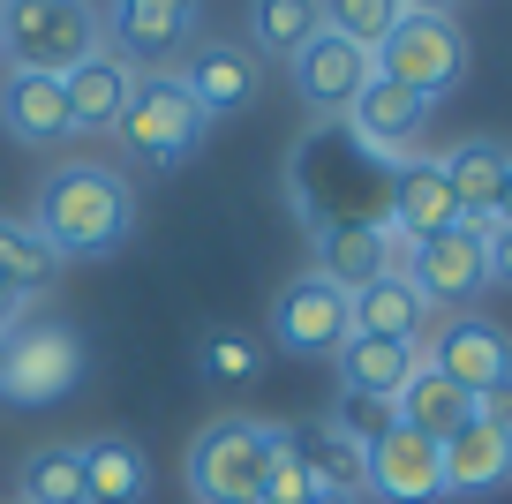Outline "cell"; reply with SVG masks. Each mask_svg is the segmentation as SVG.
Listing matches in <instances>:
<instances>
[{
	"label": "cell",
	"mask_w": 512,
	"mask_h": 504,
	"mask_svg": "<svg viewBox=\"0 0 512 504\" xmlns=\"http://www.w3.org/2000/svg\"><path fill=\"white\" fill-rule=\"evenodd\" d=\"M31 226H38V241H46L53 256H106V249H121L128 226H136V196H128V181L113 174V166L68 158V166L46 174Z\"/></svg>",
	"instance_id": "1"
},
{
	"label": "cell",
	"mask_w": 512,
	"mask_h": 504,
	"mask_svg": "<svg viewBox=\"0 0 512 504\" xmlns=\"http://www.w3.org/2000/svg\"><path fill=\"white\" fill-rule=\"evenodd\" d=\"M0 53L38 76H68L83 53H98L91 0H0Z\"/></svg>",
	"instance_id": "2"
},
{
	"label": "cell",
	"mask_w": 512,
	"mask_h": 504,
	"mask_svg": "<svg viewBox=\"0 0 512 504\" xmlns=\"http://www.w3.org/2000/svg\"><path fill=\"white\" fill-rule=\"evenodd\" d=\"M264 467H272V422H249V414H219L189 444L196 504H264Z\"/></svg>",
	"instance_id": "3"
},
{
	"label": "cell",
	"mask_w": 512,
	"mask_h": 504,
	"mask_svg": "<svg viewBox=\"0 0 512 504\" xmlns=\"http://www.w3.org/2000/svg\"><path fill=\"white\" fill-rule=\"evenodd\" d=\"M204 128H211V113L189 98V83H181L174 68H159V76H136L128 113L113 121V136L144 158V166H181V158L204 143Z\"/></svg>",
	"instance_id": "4"
},
{
	"label": "cell",
	"mask_w": 512,
	"mask_h": 504,
	"mask_svg": "<svg viewBox=\"0 0 512 504\" xmlns=\"http://www.w3.org/2000/svg\"><path fill=\"white\" fill-rule=\"evenodd\" d=\"M377 76L400 83V91H415L422 106H437V98L467 76L460 23H452V16H400V23H392V38L377 46Z\"/></svg>",
	"instance_id": "5"
},
{
	"label": "cell",
	"mask_w": 512,
	"mask_h": 504,
	"mask_svg": "<svg viewBox=\"0 0 512 504\" xmlns=\"http://www.w3.org/2000/svg\"><path fill=\"white\" fill-rule=\"evenodd\" d=\"M400 279L415 286L430 309H467V301L490 294V226H445V234L415 241L400 264Z\"/></svg>",
	"instance_id": "6"
},
{
	"label": "cell",
	"mask_w": 512,
	"mask_h": 504,
	"mask_svg": "<svg viewBox=\"0 0 512 504\" xmlns=\"http://www.w3.org/2000/svg\"><path fill=\"white\" fill-rule=\"evenodd\" d=\"M76 384H83V339L68 324L8 331V354H0V399L8 407H53Z\"/></svg>",
	"instance_id": "7"
},
{
	"label": "cell",
	"mask_w": 512,
	"mask_h": 504,
	"mask_svg": "<svg viewBox=\"0 0 512 504\" xmlns=\"http://www.w3.org/2000/svg\"><path fill=\"white\" fill-rule=\"evenodd\" d=\"M422 362H430L437 377H452L475 407L497 399V392H512V339L490 324V316H452L445 331H430Z\"/></svg>",
	"instance_id": "8"
},
{
	"label": "cell",
	"mask_w": 512,
	"mask_h": 504,
	"mask_svg": "<svg viewBox=\"0 0 512 504\" xmlns=\"http://www.w3.org/2000/svg\"><path fill=\"white\" fill-rule=\"evenodd\" d=\"M272 339L287 354H339L354 339V316H347V294H339L324 271H302V279H287L279 286V301H272Z\"/></svg>",
	"instance_id": "9"
},
{
	"label": "cell",
	"mask_w": 512,
	"mask_h": 504,
	"mask_svg": "<svg viewBox=\"0 0 512 504\" xmlns=\"http://www.w3.org/2000/svg\"><path fill=\"white\" fill-rule=\"evenodd\" d=\"M287 68H294V91H302L317 113H347L354 98L377 83V53L354 46V38H339V31H317Z\"/></svg>",
	"instance_id": "10"
},
{
	"label": "cell",
	"mask_w": 512,
	"mask_h": 504,
	"mask_svg": "<svg viewBox=\"0 0 512 504\" xmlns=\"http://www.w3.org/2000/svg\"><path fill=\"white\" fill-rule=\"evenodd\" d=\"M400 264H407V241L384 219H347V226H324L317 234V271L339 286V294H362V286L392 279Z\"/></svg>",
	"instance_id": "11"
},
{
	"label": "cell",
	"mask_w": 512,
	"mask_h": 504,
	"mask_svg": "<svg viewBox=\"0 0 512 504\" xmlns=\"http://www.w3.org/2000/svg\"><path fill=\"white\" fill-rule=\"evenodd\" d=\"M369 497L384 504H437L445 497V444L392 429L384 444H369Z\"/></svg>",
	"instance_id": "12"
},
{
	"label": "cell",
	"mask_w": 512,
	"mask_h": 504,
	"mask_svg": "<svg viewBox=\"0 0 512 504\" xmlns=\"http://www.w3.org/2000/svg\"><path fill=\"white\" fill-rule=\"evenodd\" d=\"M384 226L415 249V241L445 234V226H460V204H452V181H445V158H400V181H392V211H384Z\"/></svg>",
	"instance_id": "13"
},
{
	"label": "cell",
	"mask_w": 512,
	"mask_h": 504,
	"mask_svg": "<svg viewBox=\"0 0 512 504\" xmlns=\"http://www.w3.org/2000/svg\"><path fill=\"white\" fill-rule=\"evenodd\" d=\"M0 121H8L16 143H31V151H53V143L76 136L61 76H38V68H8V83H0Z\"/></svg>",
	"instance_id": "14"
},
{
	"label": "cell",
	"mask_w": 512,
	"mask_h": 504,
	"mask_svg": "<svg viewBox=\"0 0 512 504\" xmlns=\"http://www.w3.org/2000/svg\"><path fill=\"white\" fill-rule=\"evenodd\" d=\"M61 91H68V121H76V136H106V128L128 113L136 68H128L113 46H98V53H83V61L61 76Z\"/></svg>",
	"instance_id": "15"
},
{
	"label": "cell",
	"mask_w": 512,
	"mask_h": 504,
	"mask_svg": "<svg viewBox=\"0 0 512 504\" xmlns=\"http://www.w3.org/2000/svg\"><path fill=\"white\" fill-rule=\"evenodd\" d=\"M174 76L189 83V98L211 113V121H219V113H241L256 98V61H249V46H234V38H196Z\"/></svg>",
	"instance_id": "16"
},
{
	"label": "cell",
	"mask_w": 512,
	"mask_h": 504,
	"mask_svg": "<svg viewBox=\"0 0 512 504\" xmlns=\"http://www.w3.org/2000/svg\"><path fill=\"white\" fill-rule=\"evenodd\" d=\"M347 128H354V143L362 151H377V158H400V151H415L422 143V128H430V106H422L415 91H400V83H369L362 98L347 106Z\"/></svg>",
	"instance_id": "17"
},
{
	"label": "cell",
	"mask_w": 512,
	"mask_h": 504,
	"mask_svg": "<svg viewBox=\"0 0 512 504\" xmlns=\"http://www.w3.org/2000/svg\"><path fill=\"white\" fill-rule=\"evenodd\" d=\"M512 474V422L475 407V422L445 437V497H482Z\"/></svg>",
	"instance_id": "18"
},
{
	"label": "cell",
	"mask_w": 512,
	"mask_h": 504,
	"mask_svg": "<svg viewBox=\"0 0 512 504\" xmlns=\"http://www.w3.org/2000/svg\"><path fill=\"white\" fill-rule=\"evenodd\" d=\"M347 316H354L362 339H400V347H422V339H430V301H422L400 271L362 286V294H347Z\"/></svg>",
	"instance_id": "19"
},
{
	"label": "cell",
	"mask_w": 512,
	"mask_h": 504,
	"mask_svg": "<svg viewBox=\"0 0 512 504\" xmlns=\"http://www.w3.org/2000/svg\"><path fill=\"white\" fill-rule=\"evenodd\" d=\"M287 437H294V452H302V467H309V482H317V497H347V504L369 497V452H362V444H347L332 422L287 429Z\"/></svg>",
	"instance_id": "20"
},
{
	"label": "cell",
	"mask_w": 512,
	"mask_h": 504,
	"mask_svg": "<svg viewBox=\"0 0 512 504\" xmlns=\"http://www.w3.org/2000/svg\"><path fill=\"white\" fill-rule=\"evenodd\" d=\"M332 362H339V384H347V392L400 399L407 377L422 369V347H400V339H362V331H354V339L332 354Z\"/></svg>",
	"instance_id": "21"
},
{
	"label": "cell",
	"mask_w": 512,
	"mask_h": 504,
	"mask_svg": "<svg viewBox=\"0 0 512 504\" xmlns=\"http://www.w3.org/2000/svg\"><path fill=\"white\" fill-rule=\"evenodd\" d=\"M392 407H400V429H415V437H430V444H445L452 429H467V422H475V399H467L452 377H437L430 362H422L415 377H407V392L392 399Z\"/></svg>",
	"instance_id": "22"
},
{
	"label": "cell",
	"mask_w": 512,
	"mask_h": 504,
	"mask_svg": "<svg viewBox=\"0 0 512 504\" xmlns=\"http://www.w3.org/2000/svg\"><path fill=\"white\" fill-rule=\"evenodd\" d=\"M512 151L505 143H460L445 158V181H452V204H460L467 226H497V181H505Z\"/></svg>",
	"instance_id": "23"
},
{
	"label": "cell",
	"mask_w": 512,
	"mask_h": 504,
	"mask_svg": "<svg viewBox=\"0 0 512 504\" xmlns=\"http://www.w3.org/2000/svg\"><path fill=\"white\" fill-rule=\"evenodd\" d=\"M76 452H83V489H91V504H144L151 467L128 437H98V444H76Z\"/></svg>",
	"instance_id": "24"
},
{
	"label": "cell",
	"mask_w": 512,
	"mask_h": 504,
	"mask_svg": "<svg viewBox=\"0 0 512 504\" xmlns=\"http://www.w3.org/2000/svg\"><path fill=\"white\" fill-rule=\"evenodd\" d=\"M317 31H324V0H249V38L279 61H294Z\"/></svg>",
	"instance_id": "25"
},
{
	"label": "cell",
	"mask_w": 512,
	"mask_h": 504,
	"mask_svg": "<svg viewBox=\"0 0 512 504\" xmlns=\"http://www.w3.org/2000/svg\"><path fill=\"white\" fill-rule=\"evenodd\" d=\"M53 271H61V256L38 241L31 219H0V286L38 294V286H53Z\"/></svg>",
	"instance_id": "26"
},
{
	"label": "cell",
	"mask_w": 512,
	"mask_h": 504,
	"mask_svg": "<svg viewBox=\"0 0 512 504\" xmlns=\"http://www.w3.org/2000/svg\"><path fill=\"white\" fill-rule=\"evenodd\" d=\"M23 504H91L76 444H53V452H31V459H23Z\"/></svg>",
	"instance_id": "27"
},
{
	"label": "cell",
	"mask_w": 512,
	"mask_h": 504,
	"mask_svg": "<svg viewBox=\"0 0 512 504\" xmlns=\"http://www.w3.org/2000/svg\"><path fill=\"white\" fill-rule=\"evenodd\" d=\"M392 23H400V0H324V31L354 38V46H369V53L392 38Z\"/></svg>",
	"instance_id": "28"
},
{
	"label": "cell",
	"mask_w": 512,
	"mask_h": 504,
	"mask_svg": "<svg viewBox=\"0 0 512 504\" xmlns=\"http://www.w3.org/2000/svg\"><path fill=\"white\" fill-rule=\"evenodd\" d=\"M324 422H332L347 444L369 452V444H384L392 429H400V407H392V399H369V392H339V407L324 414Z\"/></svg>",
	"instance_id": "29"
},
{
	"label": "cell",
	"mask_w": 512,
	"mask_h": 504,
	"mask_svg": "<svg viewBox=\"0 0 512 504\" xmlns=\"http://www.w3.org/2000/svg\"><path fill=\"white\" fill-rule=\"evenodd\" d=\"M113 38H121V61L128 53H174L189 38V16H144V8H113Z\"/></svg>",
	"instance_id": "30"
},
{
	"label": "cell",
	"mask_w": 512,
	"mask_h": 504,
	"mask_svg": "<svg viewBox=\"0 0 512 504\" xmlns=\"http://www.w3.org/2000/svg\"><path fill=\"white\" fill-rule=\"evenodd\" d=\"M317 497V482H309L302 452H294L287 429H272V467H264V504H309Z\"/></svg>",
	"instance_id": "31"
},
{
	"label": "cell",
	"mask_w": 512,
	"mask_h": 504,
	"mask_svg": "<svg viewBox=\"0 0 512 504\" xmlns=\"http://www.w3.org/2000/svg\"><path fill=\"white\" fill-rule=\"evenodd\" d=\"M196 369H204L211 384H249L256 369H264V347H256V339H241V331H219V339L204 347V362H196Z\"/></svg>",
	"instance_id": "32"
},
{
	"label": "cell",
	"mask_w": 512,
	"mask_h": 504,
	"mask_svg": "<svg viewBox=\"0 0 512 504\" xmlns=\"http://www.w3.org/2000/svg\"><path fill=\"white\" fill-rule=\"evenodd\" d=\"M490 286H512V226H490Z\"/></svg>",
	"instance_id": "33"
},
{
	"label": "cell",
	"mask_w": 512,
	"mask_h": 504,
	"mask_svg": "<svg viewBox=\"0 0 512 504\" xmlns=\"http://www.w3.org/2000/svg\"><path fill=\"white\" fill-rule=\"evenodd\" d=\"M23 316H31V294H16V286H0V339H8V331H16Z\"/></svg>",
	"instance_id": "34"
},
{
	"label": "cell",
	"mask_w": 512,
	"mask_h": 504,
	"mask_svg": "<svg viewBox=\"0 0 512 504\" xmlns=\"http://www.w3.org/2000/svg\"><path fill=\"white\" fill-rule=\"evenodd\" d=\"M113 8H144V16H196V0H113Z\"/></svg>",
	"instance_id": "35"
},
{
	"label": "cell",
	"mask_w": 512,
	"mask_h": 504,
	"mask_svg": "<svg viewBox=\"0 0 512 504\" xmlns=\"http://www.w3.org/2000/svg\"><path fill=\"white\" fill-rule=\"evenodd\" d=\"M400 16H452V0H400Z\"/></svg>",
	"instance_id": "36"
},
{
	"label": "cell",
	"mask_w": 512,
	"mask_h": 504,
	"mask_svg": "<svg viewBox=\"0 0 512 504\" xmlns=\"http://www.w3.org/2000/svg\"><path fill=\"white\" fill-rule=\"evenodd\" d=\"M497 226H512V166H505V181H497Z\"/></svg>",
	"instance_id": "37"
},
{
	"label": "cell",
	"mask_w": 512,
	"mask_h": 504,
	"mask_svg": "<svg viewBox=\"0 0 512 504\" xmlns=\"http://www.w3.org/2000/svg\"><path fill=\"white\" fill-rule=\"evenodd\" d=\"M309 504H347V497H309Z\"/></svg>",
	"instance_id": "38"
},
{
	"label": "cell",
	"mask_w": 512,
	"mask_h": 504,
	"mask_svg": "<svg viewBox=\"0 0 512 504\" xmlns=\"http://www.w3.org/2000/svg\"><path fill=\"white\" fill-rule=\"evenodd\" d=\"M0 354H8V339H0Z\"/></svg>",
	"instance_id": "39"
}]
</instances>
